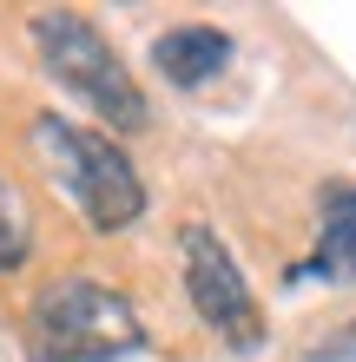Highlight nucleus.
Returning a JSON list of instances; mask_svg holds the SVG:
<instances>
[{"instance_id": "5", "label": "nucleus", "mask_w": 356, "mask_h": 362, "mask_svg": "<svg viewBox=\"0 0 356 362\" xmlns=\"http://www.w3.org/2000/svg\"><path fill=\"white\" fill-rule=\"evenodd\" d=\"M224 59H231V40L218 27H172V33L152 40V66L172 86H205V79L224 73Z\"/></svg>"}, {"instance_id": "6", "label": "nucleus", "mask_w": 356, "mask_h": 362, "mask_svg": "<svg viewBox=\"0 0 356 362\" xmlns=\"http://www.w3.org/2000/svg\"><path fill=\"white\" fill-rule=\"evenodd\" d=\"M310 276L323 284H356V185L323 191V224H317V250H310Z\"/></svg>"}, {"instance_id": "1", "label": "nucleus", "mask_w": 356, "mask_h": 362, "mask_svg": "<svg viewBox=\"0 0 356 362\" xmlns=\"http://www.w3.org/2000/svg\"><path fill=\"white\" fill-rule=\"evenodd\" d=\"M27 139H33L40 165H47V178L79 204L86 230H125L145 211V185L106 132H86V125H73L59 112H40L27 125Z\"/></svg>"}, {"instance_id": "4", "label": "nucleus", "mask_w": 356, "mask_h": 362, "mask_svg": "<svg viewBox=\"0 0 356 362\" xmlns=\"http://www.w3.org/2000/svg\"><path fill=\"white\" fill-rule=\"evenodd\" d=\"M185 290H192V310L231 349H258L264 323H258V303H251V290H244V270L231 264V250L205 224H185Z\"/></svg>"}, {"instance_id": "7", "label": "nucleus", "mask_w": 356, "mask_h": 362, "mask_svg": "<svg viewBox=\"0 0 356 362\" xmlns=\"http://www.w3.org/2000/svg\"><path fill=\"white\" fill-rule=\"evenodd\" d=\"M33 230H27V204H20V191L0 178V270H13L20 257H27Z\"/></svg>"}, {"instance_id": "2", "label": "nucleus", "mask_w": 356, "mask_h": 362, "mask_svg": "<svg viewBox=\"0 0 356 362\" xmlns=\"http://www.w3.org/2000/svg\"><path fill=\"white\" fill-rule=\"evenodd\" d=\"M139 349V316L119 290L93 276H59L27 310V356L33 362H119Z\"/></svg>"}, {"instance_id": "3", "label": "nucleus", "mask_w": 356, "mask_h": 362, "mask_svg": "<svg viewBox=\"0 0 356 362\" xmlns=\"http://www.w3.org/2000/svg\"><path fill=\"white\" fill-rule=\"evenodd\" d=\"M33 47H40V66H47L67 93H79L93 112H106L119 132H139L145 125V93L132 86V73L119 66L113 40L79 13H40L33 20Z\"/></svg>"}]
</instances>
